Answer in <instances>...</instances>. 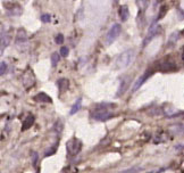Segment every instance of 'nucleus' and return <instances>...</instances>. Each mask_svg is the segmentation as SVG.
Wrapping results in <instances>:
<instances>
[{
    "instance_id": "nucleus-1",
    "label": "nucleus",
    "mask_w": 184,
    "mask_h": 173,
    "mask_svg": "<svg viewBox=\"0 0 184 173\" xmlns=\"http://www.w3.org/2000/svg\"><path fill=\"white\" fill-rule=\"evenodd\" d=\"M108 106H113L111 104H101L99 105L97 108L92 109L91 112V118H93L94 121H107L110 120L111 117L114 116V113L111 112L110 109L108 108Z\"/></svg>"
},
{
    "instance_id": "nucleus-2",
    "label": "nucleus",
    "mask_w": 184,
    "mask_h": 173,
    "mask_svg": "<svg viewBox=\"0 0 184 173\" xmlns=\"http://www.w3.org/2000/svg\"><path fill=\"white\" fill-rule=\"evenodd\" d=\"M135 56L134 49H127L124 52H122L115 61V69H125L132 64L133 59Z\"/></svg>"
},
{
    "instance_id": "nucleus-3",
    "label": "nucleus",
    "mask_w": 184,
    "mask_h": 173,
    "mask_svg": "<svg viewBox=\"0 0 184 173\" xmlns=\"http://www.w3.org/2000/svg\"><path fill=\"white\" fill-rule=\"evenodd\" d=\"M120 32H122V25H120V23H115V24L111 25V27L107 32V34H106V39H105V41H106V43H107L108 46L111 44L120 37Z\"/></svg>"
},
{
    "instance_id": "nucleus-4",
    "label": "nucleus",
    "mask_w": 184,
    "mask_h": 173,
    "mask_svg": "<svg viewBox=\"0 0 184 173\" xmlns=\"http://www.w3.org/2000/svg\"><path fill=\"white\" fill-rule=\"evenodd\" d=\"M15 44L17 46L19 50H24V48L27 47V34L24 29H18L16 37H15Z\"/></svg>"
},
{
    "instance_id": "nucleus-5",
    "label": "nucleus",
    "mask_w": 184,
    "mask_h": 173,
    "mask_svg": "<svg viewBox=\"0 0 184 173\" xmlns=\"http://www.w3.org/2000/svg\"><path fill=\"white\" fill-rule=\"evenodd\" d=\"M82 149V143L77 138H72L67 141V151L69 156L77 155Z\"/></svg>"
},
{
    "instance_id": "nucleus-6",
    "label": "nucleus",
    "mask_w": 184,
    "mask_h": 173,
    "mask_svg": "<svg viewBox=\"0 0 184 173\" xmlns=\"http://www.w3.org/2000/svg\"><path fill=\"white\" fill-rule=\"evenodd\" d=\"M150 75H152V72H151V71H147V72H144V73L142 74L141 76L137 79V81L134 82V84H133V88H132L133 92H135L137 89H140V86H141L142 84H143V83L146 82L147 80L150 78Z\"/></svg>"
},
{
    "instance_id": "nucleus-7",
    "label": "nucleus",
    "mask_w": 184,
    "mask_h": 173,
    "mask_svg": "<svg viewBox=\"0 0 184 173\" xmlns=\"http://www.w3.org/2000/svg\"><path fill=\"white\" fill-rule=\"evenodd\" d=\"M158 30H159V25H157V24H152V25L150 26L149 31H148V33H147L146 39H144V41H143V47H146L147 44H148L151 40L154 39V35L157 34Z\"/></svg>"
},
{
    "instance_id": "nucleus-8",
    "label": "nucleus",
    "mask_w": 184,
    "mask_h": 173,
    "mask_svg": "<svg viewBox=\"0 0 184 173\" xmlns=\"http://www.w3.org/2000/svg\"><path fill=\"white\" fill-rule=\"evenodd\" d=\"M33 99H34L35 101H39V103H51L52 101V99L46 92H39L38 95H35L34 97H33Z\"/></svg>"
},
{
    "instance_id": "nucleus-9",
    "label": "nucleus",
    "mask_w": 184,
    "mask_h": 173,
    "mask_svg": "<svg viewBox=\"0 0 184 173\" xmlns=\"http://www.w3.org/2000/svg\"><path fill=\"white\" fill-rule=\"evenodd\" d=\"M57 86H58V89H59L60 92H65V91L68 89L69 86V81L67 79L61 78L57 81Z\"/></svg>"
},
{
    "instance_id": "nucleus-10",
    "label": "nucleus",
    "mask_w": 184,
    "mask_h": 173,
    "mask_svg": "<svg viewBox=\"0 0 184 173\" xmlns=\"http://www.w3.org/2000/svg\"><path fill=\"white\" fill-rule=\"evenodd\" d=\"M159 69H161V71H164V72H168V71L171 72V71H175L176 66L173 62H164L163 64L160 65Z\"/></svg>"
},
{
    "instance_id": "nucleus-11",
    "label": "nucleus",
    "mask_w": 184,
    "mask_h": 173,
    "mask_svg": "<svg viewBox=\"0 0 184 173\" xmlns=\"http://www.w3.org/2000/svg\"><path fill=\"white\" fill-rule=\"evenodd\" d=\"M33 123H34V116H33V115H29L26 118H24L23 125H22V130L24 131V130L30 129L31 126L33 125Z\"/></svg>"
},
{
    "instance_id": "nucleus-12",
    "label": "nucleus",
    "mask_w": 184,
    "mask_h": 173,
    "mask_svg": "<svg viewBox=\"0 0 184 173\" xmlns=\"http://www.w3.org/2000/svg\"><path fill=\"white\" fill-rule=\"evenodd\" d=\"M81 106H82V98H77L76 101L74 103V105L72 106L71 108V111H69V115H74V114H76L80 109H81Z\"/></svg>"
},
{
    "instance_id": "nucleus-13",
    "label": "nucleus",
    "mask_w": 184,
    "mask_h": 173,
    "mask_svg": "<svg viewBox=\"0 0 184 173\" xmlns=\"http://www.w3.org/2000/svg\"><path fill=\"white\" fill-rule=\"evenodd\" d=\"M120 18L122 21H127L130 17V10H129V7L127 6H122L120 9Z\"/></svg>"
},
{
    "instance_id": "nucleus-14",
    "label": "nucleus",
    "mask_w": 184,
    "mask_h": 173,
    "mask_svg": "<svg viewBox=\"0 0 184 173\" xmlns=\"http://www.w3.org/2000/svg\"><path fill=\"white\" fill-rule=\"evenodd\" d=\"M127 84H129V82H126V80H123L122 82H120V89H118V92H117V97H120V95H123V92H125V90H126V88H127Z\"/></svg>"
},
{
    "instance_id": "nucleus-15",
    "label": "nucleus",
    "mask_w": 184,
    "mask_h": 173,
    "mask_svg": "<svg viewBox=\"0 0 184 173\" xmlns=\"http://www.w3.org/2000/svg\"><path fill=\"white\" fill-rule=\"evenodd\" d=\"M60 61V55L58 54V52H54L51 55V65L52 67H56L57 66V64L59 63Z\"/></svg>"
},
{
    "instance_id": "nucleus-16",
    "label": "nucleus",
    "mask_w": 184,
    "mask_h": 173,
    "mask_svg": "<svg viewBox=\"0 0 184 173\" xmlns=\"http://www.w3.org/2000/svg\"><path fill=\"white\" fill-rule=\"evenodd\" d=\"M179 32H174L173 34L169 37V40H168V46H171L172 43H175L176 41H177V39H179Z\"/></svg>"
},
{
    "instance_id": "nucleus-17",
    "label": "nucleus",
    "mask_w": 184,
    "mask_h": 173,
    "mask_svg": "<svg viewBox=\"0 0 184 173\" xmlns=\"http://www.w3.org/2000/svg\"><path fill=\"white\" fill-rule=\"evenodd\" d=\"M68 52H69V49L66 47V46H63V47H60V50H59L60 56L67 57V56H68Z\"/></svg>"
},
{
    "instance_id": "nucleus-18",
    "label": "nucleus",
    "mask_w": 184,
    "mask_h": 173,
    "mask_svg": "<svg viewBox=\"0 0 184 173\" xmlns=\"http://www.w3.org/2000/svg\"><path fill=\"white\" fill-rule=\"evenodd\" d=\"M64 35L63 34H57L56 35V38H55V41L57 44H63L64 43Z\"/></svg>"
},
{
    "instance_id": "nucleus-19",
    "label": "nucleus",
    "mask_w": 184,
    "mask_h": 173,
    "mask_svg": "<svg viewBox=\"0 0 184 173\" xmlns=\"http://www.w3.org/2000/svg\"><path fill=\"white\" fill-rule=\"evenodd\" d=\"M41 21L43 23H49V22H51V16L49 14H43L41 15Z\"/></svg>"
},
{
    "instance_id": "nucleus-20",
    "label": "nucleus",
    "mask_w": 184,
    "mask_h": 173,
    "mask_svg": "<svg viewBox=\"0 0 184 173\" xmlns=\"http://www.w3.org/2000/svg\"><path fill=\"white\" fill-rule=\"evenodd\" d=\"M0 66H1V69H0V74H1V75H4V74L7 72V64H6L5 62H1Z\"/></svg>"
},
{
    "instance_id": "nucleus-21",
    "label": "nucleus",
    "mask_w": 184,
    "mask_h": 173,
    "mask_svg": "<svg viewBox=\"0 0 184 173\" xmlns=\"http://www.w3.org/2000/svg\"><path fill=\"white\" fill-rule=\"evenodd\" d=\"M166 12H167L166 6H163V7H161V12H159V15H158V18H157V19H161V18L165 16Z\"/></svg>"
},
{
    "instance_id": "nucleus-22",
    "label": "nucleus",
    "mask_w": 184,
    "mask_h": 173,
    "mask_svg": "<svg viewBox=\"0 0 184 173\" xmlns=\"http://www.w3.org/2000/svg\"><path fill=\"white\" fill-rule=\"evenodd\" d=\"M32 163H33V165H36V162H38V158H39V155H38V153H33L32 154Z\"/></svg>"
},
{
    "instance_id": "nucleus-23",
    "label": "nucleus",
    "mask_w": 184,
    "mask_h": 173,
    "mask_svg": "<svg viewBox=\"0 0 184 173\" xmlns=\"http://www.w3.org/2000/svg\"><path fill=\"white\" fill-rule=\"evenodd\" d=\"M181 57H182V61H183L184 63V46L183 48H182V50H181Z\"/></svg>"
},
{
    "instance_id": "nucleus-24",
    "label": "nucleus",
    "mask_w": 184,
    "mask_h": 173,
    "mask_svg": "<svg viewBox=\"0 0 184 173\" xmlns=\"http://www.w3.org/2000/svg\"><path fill=\"white\" fill-rule=\"evenodd\" d=\"M181 34H182V35H183V37H184V30L182 31V32H181Z\"/></svg>"
}]
</instances>
